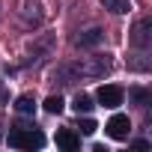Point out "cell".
Here are the masks:
<instances>
[{
  "label": "cell",
  "mask_w": 152,
  "mask_h": 152,
  "mask_svg": "<svg viewBox=\"0 0 152 152\" xmlns=\"http://www.w3.org/2000/svg\"><path fill=\"white\" fill-rule=\"evenodd\" d=\"M113 66L110 54H96V57H84L81 63H72V66H63L57 69V81L66 87V84H75L78 78H102L107 75Z\"/></svg>",
  "instance_id": "6da1fadb"
},
{
  "label": "cell",
  "mask_w": 152,
  "mask_h": 152,
  "mask_svg": "<svg viewBox=\"0 0 152 152\" xmlns=\"http://www.w3.org/2000/svg\"><path fill=\"white\" fill-rule=\"evenodd\" d=\"M9 146H12V149H42V146H45V134H42L36 125L15 122L12 131H9Z\"/></svg>",
  "instance_id": "7a4b0ae2"
},
{
  "label": "cell",
  "mask_w": 152,
  "mask_h": 152,
  "mask_svg": "<svg viewBox=\"0 0 152 152\" xmlns=\"http://www.w3.org/2000/svg\"><path fill=\"white\" fill-rule=\"evenodd\" d=\"M104 131H107V137H113V140H128V134H131V119H128L125 113H113V116L107 119Z\"/></svg>",
  "instance_id": "3957f363"
},
{
  "label": "cell",
  "mask_w": 152,
  "mask_h": 152,
  "mask_svg": "<svg viewBox=\"0 0 152 152\" xmlns=\"http://www.w3.org/2000/svg\"><path fill=\"white\" fill-rule=\"evenodd\" d=\"M122 99H125V93H122V87H116V84H104V87H99V93H96V102L104 104V107H110V110L119 107Z\"/></svg>",
  "instance_id": "277c9868"
},
{
  "label": "cell",
  "mask_w": 152,
  "mask_h": 152,
  "mask_svg": "<svg viewBox=\"0 0 152 152\" xmlns=\"http://www.w3.org/2000/svg\"><path fill=\"white\" fill-rule=\"evenodd\" d=\"M131 42H134L140 51H146V48L152 45V21H149V18H140V21L131 27Z\"/></svg>",
  "instance_id": "5b68a950"
},
{
  "label": "cell",
  "mask_w": 152,
  "mask_h": 152,
  "mask_svg": "<svg viewBox=\"0 0 152 152\" xmlns=\"http://www.w3.org/2000/svg\"><path fill=\"white\" fill-rule=\"evenodd\" d=\"M102 39H104V30L102 27H90V30H81L78 36H75V45H78V48H93Z\"/></svg>",
  "instance_id": "8992f818"
},
{
  "label": "cell",
  "mask_w": 152,
  "mask_h": 152,
  "mask_svg": "<svg viewBox=\"0 0 152 152\" xmlns=\"http://www.w3.org/2000/svg\"><path fill=\"white\" fill-rule=\"evenodd\" d=\"M57 146L66 149V152L81 149V134H75L72 128H63V131H57Z\"/></svg>",
  "instance_id": "52a82bcc"
},
{
  "label": "cell",
  "mask_w": 152,
  "mask_h": 152,
  "mask_svg": "<svg viewBox=\"0 0 152 152\" xmlns=\"http://www.w3.org/2000/svg\"><path fill=\"white\" fill-rule=\"evenodd\" d=\"M15 110H18L21 116H33V110H36V99H33L30 93L18 96V99H15Z\"/></svg>",
  "instance_id": "ba28073f"
},
{
  "label": "cell",
  "mask_w": 152,
  "mask_h": 152,
  "mask_svg": "<svg viewBox=\"0 0 152 152\" xmlns=\"http://www.w3.org/2000/svg\"><path fill=\"white\" fill-rule=\"evenodd\" d=\"M102 6L107 12H113V15H125L131 9V0H102Z\"/></svg>",
  "instance_id": "9c48e42d"
},
{
  "label": "cell",
  "mask_w": 152,
  "mask_h": 152,
  "mask_svg": "<svg viewBox=\"0 0 152 152\" xmlns=\"http://www.w3.org/2000/svg\"><path fill=\"white\" fill-rule=\"evenodd\" d=\"M72 110L78 113V116H81V113H90V110H93V99L84 96V93H78V96H75V102H72Z\"/></svg>",
  "instance_id": "30bf717a"
},
{
  "label": "cell",
  "mask_w": 152,
  "mask_h": 152,
  "mask_svg": "<svg viewBox=\"0 0 152 152\" xmlns=\"http://www.w3.org/2000/svg\"><path fill=\"white\" fill-rule=\"evenodd\" d=\"M131 99H134L140 107H146V104L152 102V93H149V90H140V87H134V90H131Z\"/></svg>",
  "instance_id": "8fae6325"
},
{
  "label": "cell",
  "mask_w": 152,
  "mask_h": 152,
  "mask_svg": "<svg viewBox=\"0 0 152 152\" xmlns=\"http://www.w3.org/2000/svg\"><path fill=\"white\" fill-rule=\"evenodd\" d=\"M63 107H66V104H63L60 96H48V99H45V110H48V113H60Z\"/></svg>",
  "instance_id": "7c38bea8"
},
{
  "label": "cell",
  "mask_w": 152,
  "mask_h": 152,
  "mask_svg": "<svg viewBox=\"0 0 152 152\" xmlns=\"http://www.w3.org/2000/svg\"><path fill=\"white\" fill-rule=\"evenodd\" d=\"M78 128H81V134H93L99 125H96V119H81V122H78Z\"/></svg>",
  "instance_id": "4fadbf2b"
},
{
  "label": "cell",
  "mask_w": 152,
  "mask_h": 152,
  "mask_svg": "<svg viewBox=\"0 0 152 152\" xmlns=\"http://www.w3.org/2000/svg\"><path fill=\"white\" fill-rule=\"evenodd\" d=\"M131 146H134V149H149V140H134Z\"/></svg>",
  "instance_id": "5bb4252c"
},
{
  "label": "cell",
  "mask_w": 152,
  "mask_h": 152,
  "mask_svg": "<svg viewBox=\"0 0 152 152\" xmlns=\"http://www.w3.org/2000/svg\"><path fill=\"white\" fill-rule=\"evenodd\" d=\"M3 102H6V87L0 84V104H3Z\"/></svg>",
  "instance_id": "9a60e30c"
},
{
  "label": "cell",
  "mask_w": 152,
  "mask_h": 152,
  "mask_svg": "<svg viewBox=\"0 0 152 152\" xmlns=\"http://www.w3.org/2000/svg\"><path fill=\"white\" fill-rule=\"evenodd\" d=\"M0 140H3V119H0Z\"/></svg>",
  "instance_id": "2e32d148"
}]
</instances>
